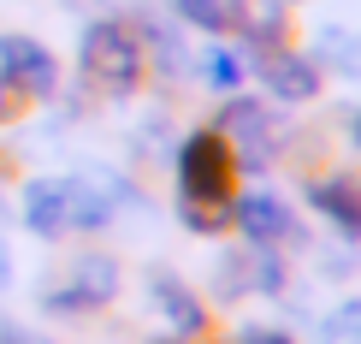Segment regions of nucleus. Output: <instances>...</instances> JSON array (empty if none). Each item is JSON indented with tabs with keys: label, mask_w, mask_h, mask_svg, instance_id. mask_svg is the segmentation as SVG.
Segmentation results:
<instances>
[{
	"label": "nucleus",
	"mask_w": 361,
	"mask_h": 344,
	"mask_svg": "<svg viewBox=\"0 0 361 344\" xmlns=\"http://www.w3.org/2000/svg\"><path fill=\"white\" fill-rule=\"evenodd\" d=\"M231 36L243 54L290 48L296 42V0H231Z\"/></svg>",
	"instance_id": "nucleus-11"
},
{
	"label": "nucleus",
	"mask_w": 361,
	"mask_h": 344,
	"mask_svg": "<svg viewBox=\"0 0 361 344\" xmlns=\"http://www.w3.org/2000/svg\"><path fill=\"white\" fill-rule=\"evenodd\" d=\"M314 344H361V291L338 297V303L326 309L320 326H314Z\"/></svg>",
	"instance_id": "nucleus-18"
},
{
	"label": "nucleus",
	"mask_w": 361,
	"mask_h": 344,
	"mask_svg": "<svg viewBox=\"0 0 361 344\" xmlns=\"http://www.w3.org/2000/svg\"><path fill=\"white\" fill-rule=\"evenodd\" d=\"M0 83L24 101V107H42V101L59 95L66 71H59V54L30 30H0Z\"/></svg>",
	"instance_id": "nucleus-6"
},
{
	"label": "nucleus",
	"mask_w": 361,
	"mask_h": 344,
	"mask_svg": "<svg viewBox=\"0 0 361 344\" xmlns=\"http://www.w3.org/2000/svg\"><path fill=\"white\" fill-rule=\"evenodd\" d=\"M18 220L30 226V237L59 244L66 237V178H24L18 184Z\"/></svg>",
	"instance_id": "nucleus-12"
},
{
	"label": "nucleus",
	"mask_w": 361,
	"mask_h": 344,
	"mask_svg": "<svg viewBox=\"0 0 361 344\" xmlns=\"http://www.w3.org/2000/svg\"><path fill=\"white\" fill-rule=\"evenodd\" d=\"M314 66H320V71H338V78H355V71H361L355 36H350V30H338V24L314 30Z\"/></svg>",
	"instance_id": "nucleus-15"
},
{
	"label": "nucleus",
	"mask_w": 361,
	"mask_h": 344,
	"mask_svg": "<svg viewBox=\"0 0 361 344\" xmlns=\"http://www.w3.org/2000/svg\"><path fill=\"white\" fill-rule=\"evenodd\" d=\"M214 297H219V303H243V297H249V261H243V249H231L225 261H214Z\"/></svg>",
	"instance_id": "nucleus-19"
},
{
	"label": "nucleus",
	"mask_w": 361,
	"mask_h": 344,
	"mask_svg": "<svg viewBox=\"0 0 361 344\" xmlns=\"http://www.w3.org/2000/svg\"><path fill=\"white\" fill-rule=\"evenodd\" d=\"M137 36H142V54H148V78H190L195 71V54L184 42V30L166 24V18H137Z\"/></svg>",
	"instance_id": "nucleus-13"
},
{
	"label": "nucleus",
	"mask_w": 361,
	"mask_h": 344,
	"mask_svg": "<svg viewBox=\"0 0 361 344\" xmlns=\"http://www.w3.org/2000/svg\"><path fill=\"white\" fill-rule=\"evenodd\" d=\"M231 344H296L290 326H273V321H249V326H237Z\"/></svg>",
	"instance_id": "nucleus-20"
},
{
	"label": "nucleus",
	"mask_w": 361,
	"mask_h": 344,
	"mask_svg": "<svg viewBox=\"0 0 361 344\" xmlns=\"http://www.w3.org/2000/svg\"><path fill=\"white\" fill-rule=\"evenodd\" d=\"M0 220H6V202H0Z\"/></svg>",
	"instance_id": "nucleus-25"
},
{
	"label": "nucleus",
	"mask_w": 361,
	"mask_h": 344,
	"mask_svg": "<svg viewBox=\"0 0 361 344\" xmlns=\"http://www.w3.org/2000/svg\"><path fill=\"white\" fill-rule=\"evenodd\" d=\"M243 167H237V155H231V143L219 137L214 125H195L178 137L172 148V214H178V226L195 232V237H219L225 226H231V196L243 184Z\"/></svg>",
	"instance_id": "nucleus-1"
},
{
	"label": "nucleus",
	"mask_w": 361,
	"mask_h": 344,
	"mask_svg": "<svg viewBox=\"0 0 361 344\" xmlns=\"http://www.w3.org/2000/svg\"><path fill=\"white\" fill-rule=\"evenodd\" d=\"M195 71H202V83L214 89V95H237V89L249 83V54L231 48V42H214V48L195 54Z\"/></svg>",
	"instance_id": "nucleus-14"
},
{
	"label": "nucleus",
	"mask_w": 361,
	"mask_h": 344,
	"mask_svg": "<svg viewBox=\"0 0 361 344\" xmlns=\"http://www.w3.org/2000/svg\"><path fill=\"white\" fill-rule=\"evenodd\" d=\"M0 344H48V338L30 333V326H18V321H0Z\"/></svg>",
	"instance_id": "nucleus-21"
},
{
	"label": "nucleus",
	"mask_w": 361,
	"mask_h": 344,
	"mask_svg": "<svg viewBox=\"0 0 361 344\" xmlns=\"http://www.w3.org/2000/svg\"><path fill=\"white\" fill-rule=\"evenodd\" d=\"M142 303L154 309V321H160V333H166L172 344H202L207 338V303L195 297V285L178 267L166 261H154L142 273Z\"/></svg>",
	"instance_id": "nucleus-7"
},
{
	"label": "nucleus",
	"mask_w": 361,
	"mask_h": 344,
	"mask_svg": "<svg viewBox=\"0 0 361 344\" xmlns=\"http://www.w3.org/2000/svg\"><path fill=\"white\" fill-rule=\"evenodd\" d=\"M130 202V184L107 167L66 172V232H107L118 208Z\"/></svg>",
	"instance_id": "nucleus-9"
},
{
	"label": "nucleus",
	"mask_w": 361,
	"mask_h": 344,
	"mask_svg": "<svg viewBox=\"0 0 361 344\" xmlns=\"http://www.w3.org/2000/svg\"><path fill=\"white\" fill-rule=\"evenodd\" d=\"M214 131L231 143V155H237L243 172H267L284 148H290V119H284L267 95H243V89L219 101Z\"/></svg>",
	"instance_id": "nucleus-3"
},
{
	"label": "nucleus",
	"mask_w": 361,
	"mask_h": 344,
	"mask_svg": "<svg viewBox=\"0 0 361 344\" xmlns=\"http://www.w3.org/2000/svg\"><path fill=\"white\" fill-rule=\"evenodd\" d=\"M172 18L184 30H202V36H231V0H166Z\"/></svg>",
	"instance_id": "nucleus-17"
},
{
	"label": "nucleus",
	"mask_w": 361,
	"mask_h": 344,
	"mask_svg": "<svg viewBox=\"0 0 361 344\" xmlns=\"http://www.w3.org/2000/svg\"><path fill=\"white\" fill-rule=\"evenodd\" d=\"M343 137H350V148L361 155V107H350V113H343Z\"/></svg>",
	"instance_id": "nucleus-23"
},
{
	"label": "nucleus",
	"mask_w": 361,
	"mask_h": 344,
	"mask_svg": "<svg viewBox=\"0 0 361 344\" xmlns=\"http://www.w3.org/2000/svg\"><path fill=\"white\" fill-rule=\"evenodd\" d=\"M18 107H24V101H18V95H12V89H6V83H0V125H12V119H18Z\"/></svg>",
	"instance_id": "nucleus-22"
},
{
	"label": "nucleus",
	"mask_w": 361,
	"mask_h": 344,
	"mask_svg": "<svg viewBox=\"0 0 361 344\" xmlns=\"http://www.w3.org/2000/svg\"><path fill=\"white\" fill-rule=\"evenodd\" d=\"M6 285H12V244L0 237V291H6Z\"/></svg>",
	"instance_id": "nucleus-24"
},
{
	"label": "nucleus",
	"mask_w": 361,
	"mask_h": 344,
	"mask_svg": "<svg viewBox=\"0 0 361 344\" xmlns=\"http://www.w3.org/2000/svg\"><path fill=\"white\" fill-rule=\"evenodd\" d=\"M249 261V291L255 297H284L290 291V256L284 249H243Z\"/></svg>",
	"instance_id": "nucleus-16"
},
{
	"label": "nucleus",
	"mask_w": 361,
	"mask_h": 344,
	"mask_svg": "<svg viewBox=\"0 0 361 344\" xmlns=\"http://www.w3.org/2000/svg\"><path fill=\"white\" fill-rule=\"evenodd\" d=\"M231 226H237V237H243V249H284V256L302 249L296 208H290V196L273 190V184L237 190V196H231Z\"/></svg>",
	"instance_id": "nucleus-5"
},
{
	"label": "nucleus",
	"mask_w": 361,
	"mask_h": 344,
	"mask_svg": "<svg viewBox=\"0 0 361 344\" xmlns=\"http://www.w3.org/2000/svg\"><path fill=\"white\" fill-rule=\"evenodd\" d=\"M249 78L267 89L273 107H308V101H320V89H326V71L314 66V54H302L296 42L290 48L249 54Z\"/></svg>",
	"instance_id": "nucleus-8"
},
{
	"label": "nucleus",
	"mask_w": 361,
	"mask_h": 344,
	"mask_svg": "<svg viewBox=\"0 0 361 344\" xmlns=\"http://www.w3.org/2000/svg\"><path fill=\"white\" fill-rule=\"evenodd\" d=\"M78 71L101 101H130L148 83V54L137 18H89L78 36Z\"/></svg>",
	"instance_id": "nucleus-2"
},
{
	"label": "nucleus",
	"mask_w": 361,
	"mask_h": 344,
	"mask_svg": "<svg viewBox=\"0 0 361 344\" xmlns=\"http://www.w3.org/2000/svg\"><path fill=\"white\" fill-rule=\"evenodd\" d=\"M302 202L343 237V244H361V172H350V167L314 172L302 184Z\"/></svg>",
	"instance_id": "nucleus-10"
},
{
	"label": "nucleus",
	"mask_w": 361,
	"mask_h": 344,
	"mask_svg": "<svg viewBox=\"0 0 361 344\" xmlns=\"http://www.w3.org/2000/svg\"><path fill=\"white\" fill-rule=\"evenodd\" d=\"M118 291H125V261L113 249H78L71 267H66V279L42 285V309L59 315V321H83L95 309L118 303Z\"/></svg>",
	"instance_id": "nucleus-4"
}]
</instances>
